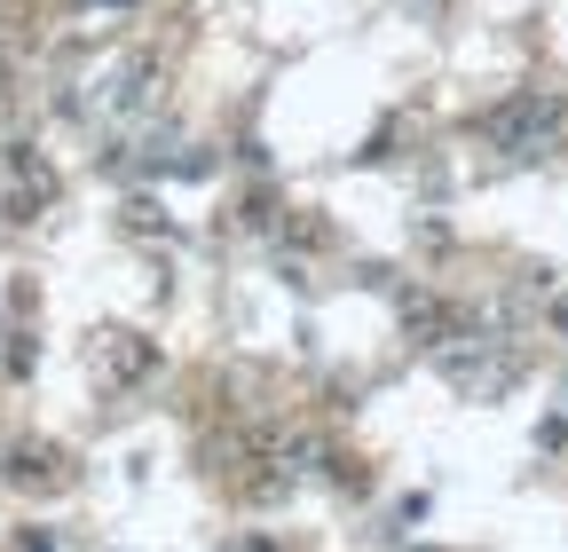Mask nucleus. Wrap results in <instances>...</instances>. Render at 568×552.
I'll use <instances>...</instances> for the list:
<instances>
[{"label": "nucleus", "mask_w": 568, "mask_h": 552, "mask_svg": "<svg viewBox=\"0 0 568 552\" xmlns=\"http://www.w3.org/2000/svg\"><path fill=\"white\" fill-rule=\"evenodd\" d=\"M95 371L103 379H151L159 371V348L142 331H95Z\"/></svg>", "instance_id": "nucleus-1"}]
</instances>
